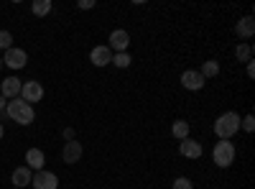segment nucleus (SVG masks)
Segmentation results:
<instances>
[{
	"label": "nucleus",
	"mask_w": 255,
	"mask_h": 189,
	"mask_svg": "<svg viewBox=\"0 0 255 189\" xmlns=\"http://www.w3.org/2000/svg\"><path fill=\"white\" fill-rule=\"evenodd\" d=\"M245 67H248V69H245V72H248V77L253 79V77H255V64H253V61H248V64H245Z\"/></svg>",
	"instance_id": "obj_26"
},
{
	"label": "nucleus",
	"mask_w": 255,
	"mask_h": 189,
	"mask_svg": "<svg viewBox=\"0 0 255 189\" xmlns=\"http://www.w3.org/2000/svg\"><path fill=\"white\" fill-rule=\"evenodd\" d=\"M204 77L199 74V69H186L184 74H181V85H184V90H189V92H199L202 87H204Z\"/></svg>",
	"instance_id": "obj_8"
},
{
	"label": "nucleus",
	"mask_w": 255,
	"mask_h": 189,
	"mask_svg": "<svg viewBox=\"0 0 255 189\" xmlns=\"http://www.w3.org/2000/svg\"><path fill=\"white\" fill-rule=\"evenodd\" d=\"M235 56H238V61H253V44H248V41H243V44H238V49H235Z\"/></svg>",
	"instance_id": "obj_18"
},
{
	"label": "nucleus",
	"mask_w": 255,
	"mask_h": 189,
	"mask_svg": "<svg viewBox=\"0 0 255 189\" xmlns=\"http://www.w3.org/2000/svg\"><path fill=\"white\" fill-rule=\"evenodd\" d=\"M5 115H8V120H13L18 125H31L33 118H36V110H33V105H28L20 97H15V100H8Z\"/></svg>",
	"instance_id": "obj_1"
},
{
	"label": "nucleus",
	"mask_w": 255,
	"mask_h": 189,
	"mask_svg": "<svg viewBox=\"0 0 255 189\" xmlns=\"http://www.w3.org/2000/svg\"><path fill=\"white\" fill-rule=\"evenodd\" d=\"M8 49H13V33L10 31H0V51H8Z\"/></svg>",
	"instance_id": "obj_21"
},
{
	"label": "nucleus",
	"mask_w": 255,
	"mask_h": 189,
	"mask_svg": "<svg viewBox=\"0 0 255 189\" xmlns=\"http://www.w3.org/2000/svg\"><path fill=\"white\" fill-rule=\"evenodd\" d=\"M31 10H33V15H38V18L49 15V13H51V0H33Z\"/></svg>",
	"instance_id": "obj_19"
},
{
	"label": "nucleus",
	"mask_w": 255,
	"mask_h": 189,
	"mask_svg": "<svg viewBox=\"0 0 255 189\" xmlns=\"http://www.w3.org/2000/svg\"><path fill=\"white\" fill-rule=\"evenodd\" d=\"M13 184H15V189H26V187H31V179H33V172L28 169V166H18V169L13 172Z\"/></svg>",
	"instance_id": "obj_14"
},
{
	"label": "nucleus",
	"mask_w": 255,
	"mask_h": 189,
	"mask_svg": "<svg viewBox=\"0 0 255 189\" xmlns=\"http://www.w3.org/2000/svg\"><path fill=\"white\" fill-rule=\"evenodd\" d=\"M189 133H191V125H189L186 120H174V123H171V136H174L176 141L189 138Z\"/></svg>",
	"instance_id": "obj_16"
},
{
	"label": "nucleus",
	"mask_w": 255,
	"mask_h": 189,
	"mask_svg": "<svg viewBox=\"0 0 255 189\" xmlns=\"http://www.w3.org/2000/svg\"><path fill=\"white\" fill-rule=\"evenodd\" d=\"M235 33H238L240 38H250V36L255 33V18H253V15L240 18V20H238V26H235Z\"/></svg>",
	"instance_id": "obj_15"
},
{
	"label": "nucleus",
	"mask_w": 255,
	"mask_h": 189,
	"mask_svg": "<svg viewBox=\"0 0 255 189\" xmlns=\"http://www.w3.org/2000/svg\"><path fill=\"white\" fill-rule=\"evenodd\" d=\"M3 64L10 67V69H23V67L28 64V54H26L23 49L13 46V49L3 51Z\"/></svg>",
	"instance_id": "obj_6"
},
{
	"label": "nucleus",
	"mask_w": 255,
	"mask_h": 189,
	"mask_svg": "<svg viewBox=\"0 0 255 189\" xmlns=\"http://www.w3.org/2000/svg\"><path fill=\"white\" fill-rule=\"evenodd\" d=\"M130 61H133L130 54H128V51H120V54H113V61H110V64H115L118 69H128V67H130Z\"/></svg>",
	"instance_id": "obj_20"
},
{
	"label": "nucleus",
	"mask_w": 255,
	"mask_h": 189,
	"mask_svg": "<svg viewBox=\"0 0 255 189\" xmlns=\"http://www.w3.org/2000/svg\"><path fill=\"white\" fill-rule=\"evenodd\" d=\"M31 187H33V189H56V187H59V177H56L54 172L41 169V172H36V174H33Z\"/></svg>",
	"instance_id": "obj_7"
},
{
	"label": "nucleus",
	"mask_w": 255,
	"mask_h": 189,
	"mask_svg": "<svg viewBox=\"0 0 255 189\" xmlns=\"http://www.w3.org/2000/svg\"><path fill=\"white\" fill-rule=\"evenodd\" d=\"M171 189H194V184H191L189 177H176L174 184H171Z\"/></svg>",
	"instance_id": "obj_22"
},
{
	"label": "nucleus",
	"mask_w": 255,
	"mask_h": 189,
	"mask_svg": "<svg viewBox=\"0 0 255 189\" xmlns=\"http://www.w3.org/2000/svg\"><path fill=\"white\" fill-rule=\"evenodd\" d=\"M90 61H92L95 67H108L110 61H113V51L108 49V44H105V46H95L90 51Z\"/></svg>",
	"instance_id": "obj_12"
},
{
	"label": "nucleus",
	"mask_w": 255,
	"mask_h": 189,
	"mask_svg": "<svg viewBox=\"0 0 255 189\" xmlns=\"http://www.w3.org/2000/svg\"><path fill=\"white\" fill-rule=\"evenodd\" d=\"M179 154L184 159H199L202 156V143L194 141V138H184V141H179Z\"/></svg>",
	"instance_id": "obj_11"
},
{
	"label": "nucleus",
	"mask_w": 255,
	"mask_h": 189,
	"mask_svg": "<svg viewBox=\"0 0 255 189\" xmlns=\"http://www.w3.org/2000/svg\"><path fill=\"white\" fill-rule=\"evenodd\" d=\"M240 128H243L245 133H253V131H255V118H253V115H245V118L240 120Z\"/></svg>",
	"instance_id": "obj_23"
},
{
	"label": "nucleus",
	"mask_w": 255,
	"mask_h": 189,
	"mask_svg": "<svg viewBox=\"0 0 255 189\" xmlns=\"http://www.w3.org/2000/svg\"><path fill=\"white\" fill-rule=\"evenodd\" d=\"M77 8H79V10H90V8H95V0H79Z\"/></svg>",
	"instance_id": "obj_24"
},
{
	"label": "nucleus",
	"mask_w": 255,
	"mask_h": 189,
	"mask_svg": "<svg viewBox=\"0 0 255 189\" xmlns=\"http://www.w3.org/2000/svg\"><path fill=\"white\" fill-rule=\"evenodd\" d=\"M235 156H238V151H235V143L232 141H217L215 149H212V161L220 169H227V166L235 164Z\"/></svg>",
	"instance_id": "obj_3"
},
{
	"label": "nucleus",
	"mask_w": 255,
	"mask_h": 189,
	"mask_svg": "<svg viewBox=\"0 0 255 189\" xmlns=\"http://www.w3.org/2000/svg\"><path fill=\"white\" fill-rule=\"evenodd\" d=\"M5 108H8V100L0 95V113H5Z\"/></svg>",
	"instance_id": "obj_27"
},
{
	"label": "nucleus",
	"mask_w": 255,
	"mask_h": 189,
	"mask_svg": "<svg viewBox=\"0 0 255 189\" xmlns=\"http://www.w3.org/2000/svg\"><path fill=\"white\" fill-rule=\"evenodd\" d=\"M3 136H5V128H3V123H0V141H3Z\"/></svg>",
	"instance_id": "obj_28"
},
{
	"label": "nucleus",
	"mask_w": 255,
	"mask_h": 189,
	"mask_svg": "<svg viewBox=\"0 0 255 189\" xmlns=\"http://www.w3.org/2000/svg\"><path fill=\"white\" fill-rule=\"evenodd\" d=\"M20 87H23V82H20L18 77H5L3 82H0V95H3L5 100H15V97H20Z\"/></svg>",
	"instance_id": "obj_9"
},
{
	"label": "nucleus",
	"mask_w": 255,
	"mask_h": 189,
	"mask_svg": "<svg viewBox=\"0 0 255 189\" xmlns=\"http://www.w3.org/2000/svg\"><path fill=\"white\" fill-rule=\"evenodd\" d=\"M44 164H46V154L41 149H28L26 151V166L31 172H41V169H44Z\"/></svg>",
	"instance_id": "obj_13"
},
{
	"label": "nucleus",
	"mask_w": 255,
	"mask_h": 189,
	"mask_svg": "<svg viewBox=\"0 0 255 189\" xmlns=\"http://www.w3.org/2000/svg\"><path fill=\"white\" fill-rule=\"evenodd\" d=\"M199 74H202L204 79H215V77L220 74V61H217V59H207L204 64H202V69H199Z\"/></svg>",
	"instance_id": "obj_17"
},
{
	"label": "nucleus",
	"mask_w": 255,
	"mask_h": 189,
	"mask_svg": "<svg viewBox=\"0 0 255 189\" xmlns=\"http://www.w3.org/2000/svg\"><path fill=\"white\" fill-rule=\"evenodd\" d=\"M13 189H15V187H13Z\"/></svg>",
	"instance_id": "obj_30"
},
{
	"label": "nucleus",
	"mask_w": 255,
	"mask_h": 189,
	"mask_svg": "<svg viewBox=\"0 0 255 189\" xmlns=\"http://www.w3.org/2000/svg\"><path fill=\"white\" fill-rule=\"evenodd\" d=\"M128 46H130V33L125 28H115L108 38V49L113 54H120V51H128Z\"/></svg>",
	"instance_id": "obj_5"
},
{
	"label": "nucleus",
	"mask_w": 255,
	"mask_h": 189,
	"mask_svg": "<svg viewBox=\"0 0 255 189\" xmlns=\"http://www.w3.org/2000/svg\"><path fill=\"white\" fill-rule=\"evenodd\" d=\"M82 154H84V149L79 141H67L64 143V151H61V159H64V164H77L82 159Z\"/></svg>",
	"instance_id": "obj_10"
},
{
	"label": "nucleus",
	"mask_w": 255,
	"mask_h": 189,
	"mask_svg": "<svg viewBox=\"0 0 255 189\" xmlns=\"http://www.w3.org/2000/svg\"><path fill=\"white\" fill-rule=\"evenodd\" d=\"M3 67H5V64H3V56H0V69H3Z\"/></svg>",
	"instance_id": "obj_29"
},
{
	"label": "nucleus",
	"mask_w": 255,
	"mask_h": 189,
	"mask_svg": "<svg viewBox=\"0 0 255 189\" xmlns=\"http://www.w3.org/2000/svg\"><path fill=\"white\" fill-rule=\"evenodd\" d=\"M238 131H240V115H238L235 110H227V113H222V115L215 120V136H217L220 141H230Z\"/></svg>",
	"instance_id": "obj_2"
},
{
	"label": "nucleus",
	"mask_w": 255,
	"mask_h": 189,
	"mask_svg": "<svg viewBox=\"0 0 255 189\" xmlns=\"http://www.w3.org/2000/svg\"><path fill=\"white\" fill-rule=\"evenodd\" d=\"M61 136H64V141H77V131L74 128H64Z\"/></svg>",
	"instance_id": "obj_25"
},
{
	"label": "nucleus",
	"mask_w": 255,
	"mask_h": 189,
	"mask_svg": "<svg viewBox=\"0 0 255 189\" xmlns=\"http://www.w3.org/2000/svg\"><path fill=\"white\" fill-rule=\"evenodd\" d=\"M20 100L28 102V105L41 102V100H44V85H41V82H36V79L23 82V87H20Z\"/></svg>",
	"instance_id": "obj_4"
}]
</instances>
